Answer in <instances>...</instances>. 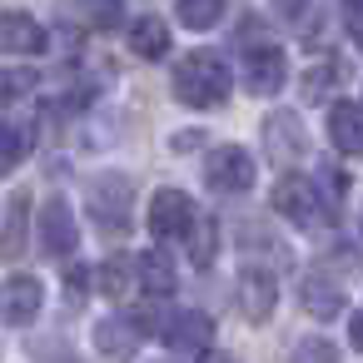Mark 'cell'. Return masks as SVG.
<instances>
[{"instance_id":"8992f818","label":"cell","mask_w":363,"mask_h":363,"mask_svg":"<svg viewBox=\"0 0 363 363\" xmlns=\"http://www.w3.org/2000/svg\"><path fill=\"white\" fill-rule=\"evenodd\" d=\"M160 338H164L174 353H184V358H209L214 318H209V313H194V308H179V313H169V323H164Z\"/></svg>"},{"instance_id":"83f0119b","label":"cell","mask_w":363,"mask_h":363,"mask_svg":"<svg viewBox=\"0 0 363 363\" xmlns=\"http://www.w3.org/2000/svg\"><path fill=\"white\" fill-rule=\"evenodd\" d=\"M343 21H348V35H353V45L363 50V6H348V16H343Z\"/></svg>"},{"instance_id":"5bb4252c","label":"cell","mask_w":363,"mask_h":363,"mask_svg":"<svg viewBox=\"0 0 363 363\" xmlns=\"http://www.w3.org/2000/svg\"><path fill=\"white\" fill-rule=\"evenodd\" d=\"M328 140H333L343 155H353V160H358V155H363V110H358V105H348V100H343V105H333V110H328Z\"/></svg>"},{"instance_id":"4316f807","label":"cell","mask_w":363,"mask_h":363,"mask_svg":"<svg viewBox=\"0 0 363 363\" xmlns=\"http://www.w3.org/2000/svg\"><path fill=\"white\" fill-rule=\"evenodd\" d=\"M30 85H35V80H30L26 70H6V105H11L21 90H30Z\"/></svg>"},{"instance_id":"277c9868","label":"cell","mask_w":363,"mask_h":363,"mask_svg":"<svg viewBox=\"0 0 363 363\" xmlns=\"http://www.w3.org/2000/svg\"><path fill=\"white\" fill-rule=\"evenodd\" d=\"M194 224H199V214H194L189 194H179V189H155V194H150V234H155L160 244L194 234Z\"/></svg>"},{"instance_id":"52a82bcc","label":"cell","mask_w":363,"mask_h":363,"mask_svg":"<svg viewBox=\"0 0 363 363\" xmlns=\"http://www.w3.org/2000/svg\"><path fill=\"white\" fill-rule=\"evenodd\" d=\"M35 234H40V249L45 254H55V259H65V254H75V209L65 204V199H45L40 204V214H35Z\"/></svg>"},{"instance_id":"ac0fdd59","label":"cell","mask_w":363,"mask_h":363,"mask_svg":"<svg viewBox=\"0 0 363 363\" xmlns=\"http://www.w3.org/2000/svg\"><path fill=\"white\" fill-rule=\"evenodd\" d=\"M214 254H219V224H214V219H199L194 234H189V259H194V269H209Z\"/></svg>"},{"instance_id":"5b68a950","label":"cell","mask_w":363,"mask_h":363,"mask_svg":"<svg viewBox=\"0 0 363 363\" xmlns=\"http://www.w3.org/2000/svg\"><path fill=\"white\" fill-rule=\"evenodd\" d=\"M254 155L249 150H239V145H219L209 160H204V179H209V189H219V194H244V189H254Z\"/></svg>"},{"instance_id":"ba28073f","label":"cell","mask_w":363,"mask_h":363,"mask_svg":"<svg viewBox=\"0 0 363 363\" xmlns=\"http://www.w3.org/2000/svg\"><path fill=\"white\" fill-rule=\"evenodd\" d=\"M234 298H239V313L249 323H264L274 313V303H279V284H274L269 269H244L239 284H234Z\"/></svg>"},{"instance_id":"484cf974","label":"cell","mask_w":363,"mask_h":363,"mask_svg":"<svg viewBox=\"0 0 363 363\" xmlns=\"http://www.w3.org/2000/svg\"><path fill=\"white\" fill-rule=\"evenodd\" d=\"M85 289H90V269H85V264H75V269H65V294H70V298H80Z\"/></svg>"},{"instance_id":"4dcf8cb0","label":"cell","mask_w":363,"mask_h":363,"mask_svg":"<svg viewBox=\"0 0 363 363\" xmlns=\"http://www.w3.org/2000/svg\"><path fill=\"white\" fill-rule=\"evenodd\" d=\"M50 363H60V358H50ZM65 363H75V358H65Z\"/></svg>"},{"instance_id":"ffe728a7","label":"cell","mask_w":363,"mask_h":363,"mask_svg":"<svg viewBox=\"0 0 363 363\" xmlns=\"http://www.w3.org/2000/svg\"><path fill=\"white\" fill-rule=\"evenodd\" d=\"M130 269H135V264H125V259L100 264V289H105L110 298H125V294H130Z\"/></svg>"},{"instance_id":"7402d4cb","label":"cell","mask_w":363,"mask_h":363,"mask_svg":"<svg viewBox=\"0 0 363 363\" xmlns=\"http://www.w3.org/2000/svg\"><path fill=\"white\" fill-rule=\"evenodd\" d=\"M26 155H30V135H26L16 120H6V169H21Z\"/></svg>"},{"instance_id":"9c48e42d","label":"cell","mask_w":363,"mask_h":363,"mask_svg":"<svg viewBox=\"0 0 363 363\" xmlns=\"http://www.w3.org/2000/svg\"><path fill=\"white\" fill-rule=\"evenodd\" d=\"M0 45H6V55H40L50 45V35H45V26L35 16L11 6L6 16H0Z\"/></svg>"},{"instance_id":"d6986e66","label":"cell","mask_w":363,"mask_h":363,"mask_svg":"<svg viewBox=\"0 0 363 363\" xmlns=\"http://www.w3.org/2000/svg\"><path fill=\"white\" fill-rule=\"evenodd\" d=\"M174 16H179L189 30H209V26L224 21V6H219V0H184V6H174Z\"/></svg>"},{"instance_id":"9a60e30c","label":"cell","mask_w":363,"mask_h":363,"mask_svg":"<svg viewBox=\"0 0 363 363\" xmlns=\"http://www.w3.org/2000/svg\"><path fill=\"white\" fill-rule=\"evenodd\" d=\"M298 298H303V308H308L313 318H338V313H343V289H338L328 274H308L303 289H298Z\"/></svg>"},{"instance_id":"f1b7e54d","label":"cell","mask_w":363,"mask_h":363,"mask_svg":"<svg viewBox=\"0 0 363 363\" xmlns=\"http://www.w3.org/2000/svg\"><path fill=\"white\" fill-rule=\"evenodd\" d=\"M348 338H353V348L363 353V313H353V318H348Z\"/></svg>"},{"instance_id":"3957f363","label":"cell","mask_w":363,"mask_h":363,"mask_svg":"<svg viewBox=\"0 0 363 363\" xmlns=\"http://www.w3.org/2000/svg\"><path fill=\"white\" fill-rule=\"evenodd\" d=\"M274 209H279L284 219H294L298 229H323V224H328V204H323L318 184L303 179V174H284V179L274 184Z\"/></svg>"},{"instance_id":"cb8c5ba5","label":"cell","mask_w":363,"mask_h":363,"mask_svg":"<svg viewBox=\"0 0 363 363\" xmlns=\"http://www.w3.org/2000/svg\"><path fill=\"white\" fill-rule=\"evenodd\" d=\"M21 229H26V204L16 199V204H11V219H6V254L21 249Z\"/></svg>"},{"instance_id":"6da1fadb","label":"cell","mask_w":363,"mask_h":363,"mask_svg":"<svg viewBox=\"0 0 363 363\" xmlns=\"http://www.w3.org/2000/svg\"><path fill=\"white\" fill-rule=\"evenodd\" d=\"M174 100L189 110H214L229 100V65L214 50H194L174 65Z\"/></svg>"},{"instance_id":"d4e9b609","label":"cell","mask_w":363,"mask_h":363,"mask_svg":"<svg viewBox=\"0 0 363 363\" xmlns=\"http://www.w3.org/2000/svg\"><path fill=\"white\" fill-rule=\"evenodd\" d=\"M85 16H90V26H100V30H115V26L125 21V11H120V6H90Z\"/></svg>"},{"instance_id":"7a4b0ae2","label":"cell","mask_w":363,"mask_h":363,"mask_svg":"<svg viewBox=\"0 0 363 363\" xmlns=\"http://www.w3.org/2000/svg\"><path fill=\"white\" fill-rule=\"evenodd\" d=\"M130 204H135V189H130V179L125 174H115V169H105V174H95L90 184H85V209H90V219L100 224V229H125L130 224Z\"/></svg>"},{"instance_id":"30bf717a","label":"cell","mask_w":363,"mask_h":363,"mask_svg":"<svg viewBox=\"0 0 363 363\" xmlns=\"http://www.w3.org/2000/svg\"><path fill=\"white\" fill-rule=\"evenodd\" d=\"M40 303H45V289H40L35 274H11L6 279V323L11 328H26L40 313Z\"/></svg>"},{"instance_id":"4fadbf2b","label":"cell","mask_w":363,"mask_h":363,"mask_svg":"<svg viewBox=\"0 0 363 363\" xmlns=\"http://www.w3.org/2000/svg\"><path fill=\"white\" fill-rule=\"evenodd\" d=\"M135 343H140V328H135V318H130V313H115V318L95 323V348H100L110 363H130Z\"/></svg>"},{"instance_id":"603a6c76","label":"cell","mask_w":363,"mask_h":363,"mask_svg":"<svg viewBox=\"0 0 363 363\" xmlns=\"http://www.w3.org/2000/svg\"><path fill=\"white\" fill-rule=\"evenodd\" d=\"M289 363H338V348L333 343H323V338H303L298 348H294V358Z\"/></svg>"},{"instance_id":"e0dca14e","label":"cell","mask_w":363,"mask_h":363,"mask_svg":"<svg viewBox=\"0 0 363 363\" xmlns=\"http://www.w3.org/2000/svg\"><path fill=\"white\" fill-rule=\"evenodd\" d=\"M135 279H140V289H150V294H160V298L174 294V284H179V279H174V264H169L160 249H150V254L135 259Z\"/></svg>"},{"instance_id":"2e32d148","label":"cell","mask_w":363,"mask_h":363,"mask_svg":"<svg viewBox=\"0 0 363 363\" xmlns=\"http://www.w3.org/2000/svg\"><path fill=\"white\" fill-rule=\"evenodd\" d=\"M130 50H135L140 60L169 55V30H164V21H160V16H140V21L130 26Z\"/></svg>"},{"instance_id":"44dd1931","label":"cell","mask_w":363,"mask_h":363,"mask_svg":"<svg viewBox=\"0 0 363 363\" xmlns=\"http://www.w3.org/2000/svg\"><path fill=\"white\" fill-rule=\"evenodd\" d=\"M333 85H338V70H333L328 60H323V65H313V70L303 75V95H308V100H328V95H333Z\"/></svg>"},{"instance_id":"f546056e","label":"cell","mask_w":363,"mask_h":363,"mask_svg":"<svg viewBox=\"0 0 363 363\" xmlns=\"http://www.w3.org/2000/svg\"><path fill=\"white\" fill-rule=\"evenodd\" d=\"M194 145H204V135H199V130H194V135H189V130H184V135H174V150H194Z\"/></svg>"},{"instance_id":"7c38bea8","label":"cell","mask_w":363,"mask_h":363,"mask_svg":"<svg viewBox=\"0 0 363 363\" xmlns=\"http://www.w3.org/2000/svg\"><path fill=\"white\" fill-rule=\"evenodd\" d=\"M264 145L274 150V160H298L303 155V120L294 110H274L264 120Z\"/></svg>"},{"instance_id":"8fae6325","label":"cell","mask_w":363,"mask_h":363,"mask_svg":"<svg viewBox=\"0 0 363 363\" xmlns=\"http://www.w3.org/2000/svg\"><path fill=\"white\" fill-rule=\"evenodd\" d=\"M244 75H249V90H254V95H279L284 80H289V60H284L279 45H259V50L249 55Z\"/></svg>"}]
</instances>
